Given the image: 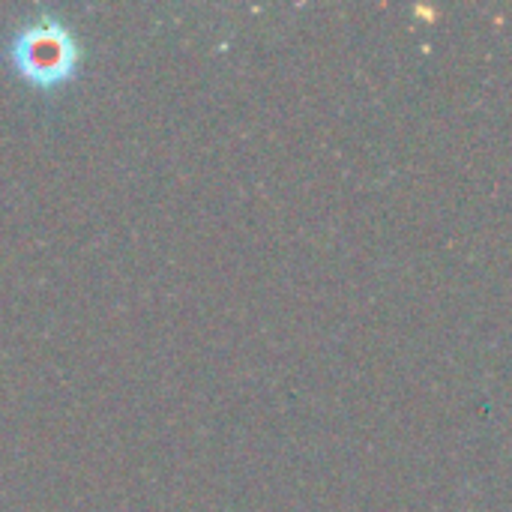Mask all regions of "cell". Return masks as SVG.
Listing matches in <instances>:
<instances>
[{"instance_id": "cell-1", "label": "cell", "mask_w": 512, "mask_h": 512, "mask_svg": "<svg viewBox=\"0 0 512 512\" xmlns=\"http://www.w3.org/2000/svg\"><path fill=\"white\" fill-rule=\"evenodd\" d=\"M3 54L27 87L54 93L78 75L84 48L66 18L42 9L12 27Z\"/></svg>"}]
</instances>
